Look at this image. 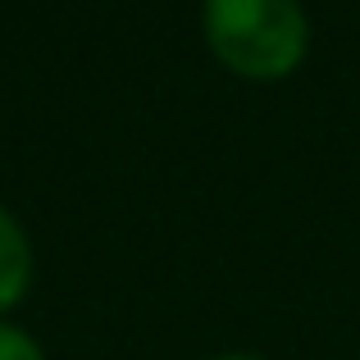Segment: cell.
Instances as JSON below:
<instances>
[{
	"instance_id": "2",
	"label": "cell",
	"mask_w": 360,
	"mask_h": 360,
	"mask_svg": "<svg viewBox=\"0 0 360 360\" xmlns=\"http://www.w3.org/2000/svg\"><path fill=\"white\" fill-rule=\"evenodd\" d=\"M27 278H32V246L14 224V214L0 210V310H9L23 297Z\"/></svg>"
},
{
	"instance_id": "1",
	"label": "cell",
	"mask_w": 360,
	"mask_h": 360,
	"mask_svg": "<svg viewBox=\"0 0 360 360\" xmlns=\"http://www.w3.org/2000/svg\"><path fill=\"white\" fill-rule=\"evenodd\" d=\"M210 51L242 78H288L306 60L310 27L297 0H205Z\"/></svg>"
},
{
	"instance_id": "3",
	"label": "cell",
	"mask_w": 360,
	"mask_h": 360,
	"mask_svg": "<svg viewBox=\"0 0 360 360\" xmlns=\"http://www.w3.org/2000/svg\"><path fill=\"white\" fill-rule=\"evenodd\" d=\"M0 360H46L41 347L14 324H0Z\"/></svg>"
},
{
	"instance_id": "4",
	"label": "cell",
	"mask_w": 360,
	"mask_h": 360,
	"mask_svg": "<svg viewBox=\"0 0 360 360\" xmlns=\"http://www.w3.org/2000/svg\"><path fill=\"white\" fill-rule=\"evenodd\" d=\"M219 360H255V356H219Z\"/></svg>"
}]
</instances>
